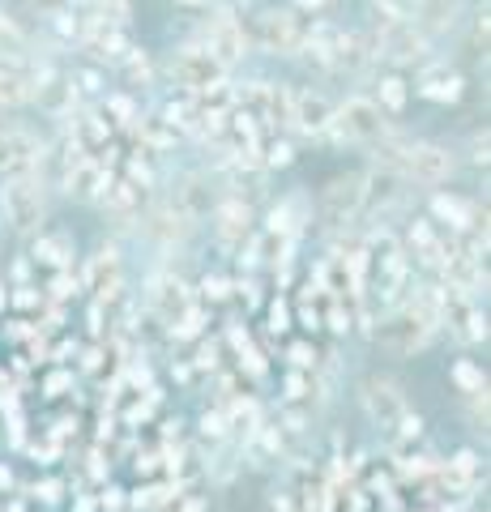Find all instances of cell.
Instances as JSON below:
<instances>
[{"instance_id":"cell-1","label":"cell","mask_w":491,"mask_h":512,"mask_svg":"<svg viewBox=\"0 0 491 512\" xmlns=\"http://www.w3.org/2000/svg\"><path fill=\"white\" fill-rule=\"evenodd\" d=\"M389 133V116L376 107V99H346L342 107H334V124H329V137L351 141V146H376L380 137Z\"/></svg>"},{"instance_id":"cell-2","label":"cell","mask_w":491,"mask_h":512,"mask_svg":"<svg viewBox=\"0 0 491 512\" xmlns=\"http://www.w3.org/2000/svg\"><path fill=\"white\" fill-rule=\"evenodd\" d=\"M252 39H257L269 56H299L308 43V18L295 9H265L252 22Z\"/></svg>"},{"instance_id":"cell-3","label":"cell","mask_w":491,"mask_h":512,"mask_svg":"<svg viewBox=\"0 0 491 512\" xmlns=\"http://www.w3.org/2000/svg\"><path fill=\"white\" fill-rule=\"evenodd\" d=\"M0 214H5L9 227L22 231V235L43 227V180H39V171L5 180V188H0Z\"/></svg>"},{"instance_id":"cell-4","label":"cell","mask_w":491,"mask_h":512,"mask_svg":"<svg viewBox=\"0 0 491 512\" xmlns=\"http://www.w3.org/2000/svg\"><path fill=\"white\" fill-rule=\"evenodd\" d=\"M372 52L380 60L398 64V69H406V64H423L427 60V30L415 18H389V22H380V35L372 39Z\"/></svg>"},{"instance_id":"cell-5","label":"cell","mask_w":491,"mask_h":512,"mask_svg":"<svg viewBox=\"0 0 491 512\" xmlns=\"http://www.w3.org/2000/svg\"><path fill=\"white\" fill-rule=\"evenodd\" d=\"M197 47H205L223 69H235L244 56H248V30L240 18H231V13H218V18H210L201 26L197 35Z\"/></svg>"},{"instance_id":"cell-6","label":"cell","mask_w":491,"mask_h":512,"mask_svg":"<svg viewBox=\"0 0 491 512\" xmlns=\"http://www.w3.org/2000/svg\"><path fill=\"white\" fill-rule=\"evenodd\" d=\"M398 171L406 175V180L415 184H445L449 175L457 171V158L449 146H436V141H410Z\"/></svg>"},{"instance_id":"cell-7","label":"cell","mask_w":491,"mask_h":512,"mask_svg":"<svg viewBox=\"0 0 491 512\" xmlns=\"http://www.w3.org/2000/svg\"><path fill=\"white\" fill-rule=\"evenodd\" d=\"M171 73H176V82L184 86V94H210V90H218L223 86V77H227V69L223 64H218L210 52H205V47H184V52L171 60Z\"/></svg>"},{"instance_id":"cell-8","label":"cell","mask_w":491,"mask_h":512,"mask_svg":"<svg viewBox=\"0 0 491 512\" xmlns=\"http://www.w3.org/2000/svg\"><path fill=\"white\" fill-rule=\"evenodd\" d=\"M359 402L368 410V419L380 427H393V419L406 410V393L393 376H368L359 384Z\"/></svg>"},{"instance_id":"cell-9","label":"cell","mask_w":491,"mask_h":512,"mask_svg":"<svg viewBox=\"0 0 491 512\" xmlns=\"http://www.w3.org/2000/svg\"><path fill=\"white\" fill-rule=\"evenodd\" d=\"M376 342L385 350H393V355H415V350H423L427 342H432V329H427L410 308H402L376 329Z\"/></svg>"},{"instance_id":"cell-10","label":"cell","mask_w":491,"mask_h":512,"mask_svg":"<svg viewBox=\"0 0 491 512\" xmlns=\"http://www.w3.org/2000/svg\"><path fill=\"white\" fill-rule=\"evenodd\" d=\"M39 158H43V146L26 128H5V133H0V180L39 171Z\"/></svg>"},{"instance_id":"cell-11","label":"cell","mask_w":491,"mask_h":512,"mask_svg":"<svg viewBox=\"0 0 491 512\" xmlns=\"http://www.w3.org/2000/svg\"><path fill=\"white\" fill-rule=\"evenodd\" d=\"M146 303H150V312L171 329L188 308H193V291H188V282L176 278V274H158V278L150 282Z\"/></svg>"},{"instance_id":"cell-12","label":"cell","mask_w":491,"mask_h":512,"mask_svg":"<svg viewBox=\"0 0 491 512\" xmlns=\"http://www.w3.org/2000/svg\"><path fill=\"white\" fill-rule=\"evenodd\" d=\"M406 175L398 167H385L380 163L376 171L363 175V210H372V214H385L393 210V205H402L406 201Z\"/></svg>"},{"instance_id":"cell-13","label":"cell","mask_w":491,"mask_h":512,"mask_svg":"<svg viewBox=\"0 0 491 512\" xmlns=\"http://www.w3.org/2000/svg\"><path fill=\"white\" fill-rule=\"evenodd\" d=\"M287 120L308 137H329V124H334V103L316 90H291V111Z\"/></svg>"},{"instance_id":"cell-14","label":"cell","mask_w":491,"mask_h":512,"mask_svg":"<svg viewBox=\"0 0 491 512\" xmlns=\"http://www.w3.org/2000/svg\"><path fill=\"white\" fill-rule=\"evenodd\" d=\"M321 205L329 222L355 218L363 210V175H338V180H329L321 192Z\"/></svg>"},{"instance_id":"cell-15","label":"cell","mask_w":491,"mask_h":512,"mask_svg":"<svg viewBox=\"0 0 491 512\" xmlns=\"http://www.w3.org/2000/svg\"><path fill=\"white\" fill-rule=\"evenodd\" d=\"M462 90H466V77L457 69H449L445 60H423V69H419V94H423V99L457 103V99H462Z\"/></svg>"},{"instance_id":"cell-16","label":"cell","mask_w":491,"mask_h":512,"mask_svg":"<svg viewBox=\"0 0 491 512\" xmlns=\"http://www.w3.org/2000/svg\"><path fill=\"white\" fill-rule=\"evenodd\" d=\"M30 103H39V111H47V116H73V107H77V86H73V77L65 73H43L39 82H35V94H30Z\"/></svg>"},{"instance_id":"cell-17","label":"cell","mask_w":491,"mask_h":512,"mask_svg":"<svg viewBox=\"0 0 491 512\" xmlns=\"http://www.w3.org/2000/svg\"><path fill=\"white\" fill-rule=\"evenodd\" d=\"M214 231H218V239H223L227 248L244 244V239L252 235V210H248L240 197L218 201V205H214Z\"/></svg>"},{"instance_id":"cell-18","label":"cell","mask_w":491,"mask_h":512,"mask_svg":"<svg viewBox=\"0 0 491 512\" xmlns=\"http://www.w3.org/2000/svg\"><path fill=\"white\" fill-rule=\"evenodd\" d=\"M141 227H146V235H154L158 244H167V248H171V244H180V239L193 231V222L184 218V210H180L176 201H167V205H154Z\"/></svg>"},{"instance_id":"cell-19","label":"cell","mask_w":491,"mask_h":512,"mask_svg":"<svg viewBox=\"0 0 491 512\" xmlns=\"http://www.w3.org/2000/svg\"><path fill=\"white\" fill-rule=\"evenodd\" d=\"M176 205L184 210L188 222L210 218V214H214V205H218V192H214V184H210V175H188L184 188L176 192Z\"/></svg>"},{"instance_id":"cell-20","label":"cell","mask_w":491,"mask_h":512,"mask_svg":"<svg viewBox=\"0 0 491 512\" xmlns=\"http://www.w3.org/2000/svg\"><path fill=\"white\" fill-rule=\"evenodd\" d=\"M35 94V82H30V64L26 60H5L0 64V107H22Z\"/></svg>"},{"instance_id":"cell-21","label":"cell","mask_w":491,"mask_h":512,"mask_svg":"<svg viewBox=\"0 0 491 512\" xmlns=\"http://www.w3.org/2000/svg\"><path fill=\"white\" fill-rule=\"evenodd\" d=\"M99 201H103L120 222H133V218H141V205H146V188H137L133 180H112V184L103 188Z\"/></svg>"},{"instance_id":"cell-22","label":"cell","mask_w":491,"mask_h":512,"mask_svg":"<svg viewBox=\"0 0 491 512\" xmlns=\"http://www.w3.org/2000/svg\"><path fill=\"white\" fill-rule=\"evenodd\" d=\"M86 286L90 291H99L103 299L120 286V252L116 248H99L90 256V265H86Z\"/></svg>"},{"instance_id":"cell-23","label":"cell","mask_w":491,"mask_h":512,"mask_svg":"<svg viewBox=\"0 0 491 512\" xmlns=\"http://www.w3.org/2000/svg\"><path fill=\"white\" fill-rule=\"evenodd\" d=\"M406 308L436 333L440 325H445V286H432V282L415 286V291H410V299H406Z\"/></svg>"},{"instance_id":"cell-24","label":"cell","mask_w":491,"mask_h":512,"mask_svg":"<svg viewBox=\"0 0 491 512\" xmlns=\"http://www.w3.org/2000/svg\"><path fill=\"white\" fill-rule=\"evenodd\" d=\"M432 214L440 222H453L457 231H479V205H470L462 197H445V192H436V197H432Z\"/></svg>"},{"instance_id":"cell-25","label":"cell","mask_w":491,"mask_h":512,"mask_svg":"<svg viewBox=\"0 0 491 512\" xmlns=\"http://www.w3.org/2000/svg\"><path fill=\"white\" fill-rule=\"evenodd\" d=\"M462 13V0H415V22L432 35V30H449Z\"/></svg>"},{"instance_id":"cell-26","label":"cell","mask_w":491,"mask_h":512,"mask_svg":"<svg viewBox=\"0 0 491 512\" xmlns=\"http://www.w3.org/2000/svg\"><path fill=\"white\" fill-rule=\"evenodd\" d=\"M107 137H112V124H107L103 116H94V111L77 116V124H73V146H77V150L94 154V150L107 146Z\"/></svg>"},{"instance_id":"cell-27","label":"cell","mask_w":491,"mask_h":512,"mask_svg":"<svg viewBox=\"0 0 491 512\" xmlns=\"http://www.w3.org/2000/svg\"><path fill=\"white\" fill-rule=\"evenodd\" d=\"M410 103V86H406V77L398 73H389V77H380V90H376V107L385 111V116H402Z\"/></svg>"},{"instance_id":"cell-28","label":"cell","mask_w":491,"mask_h":512,"mask_svg":"<svg viewBox=\"0 0 491 512\" xmlns=\"http://www.w3.org/2000/svg\"><path fill=\"white\" fill-rule=\"evenodd\" d=\"M227 427H231V431H244V440H248L252 431L261 427V406L252 402V397H235L231 414H227Z\"/></svg>"},{"instance_id":"cell-29","label":"cell","mask_w":491,"mask_h":512,"mask_svg":"<svg viewBox=\"0 0 491 512\" xmlns=\"http://www.w3.org/2000/svg\"><path fill=\"white\" fill-rule=\"evenodd\" d=\"M176 128H171L163 116H150V120H141V141H146L150 150H167V146H176Z\"/></svg>"},{"instance_id":"cell-30","label":"cell","mask_w":491,"mask_h":512,"mask_svg":"<svg viewBox=\"0 0 491 512\" xmlns=\"http://www.w3.org/2000/svg\"><path fill=\"white\" fill-rule=\"evenodd\" d=\"M35 256L56 269H69V235H43L35 244Z\"/></svg>"},{"instance_id":"cell-31","label":"cell","mask_w":491,"mask_h":512,"mask_svg":"<svg viewBox=\"0 0 491 512\" xmlns=\"http://www.w3.org/2000/svg\"><path fill=\"white\" fill-rule=\"evenodd\" d=\"M453 380H457V389H462V393L487 389V376H483V367L474 363V359H457V363H453Z\"/></svg>"},{"instance_id":"cell-32","label":"cell","mask_w":491,"mask_h":512,"mask_svg":"<svg viewBox=\"0 0 491 512\" xmlns=\"http://www.w3.org/2000/svg\"><path fill=\"white\" fill-rule=\"evenodd\" d=\"M120 64H124V73H129L133 82H150V77H154V69H150V56L141 52V47H129Z\"/></svg>"},{"instance_id":"cell-33","label":"cell","mask_w":491,"mask_h":512,"mask_svg":"<svg viewBox=\"0 0 491 512\" xmlns=\"http://www.w3.org/2000/svg\"><path fill=\"white\" fill-rule=\"evenodd\" d=\"M474 474H479V457H474V453H457L453 466H449V483L453 487H466Z\"/></svg>"},{"instance_id":"cell-34","label":"cell","mask_w":491,"mask_h":512,"mask_svg":"<svg viewBox=\"0 0 491 512\" xmlns=\"http://www.w3.org/2000/svg\"><path fill=\"white\" fill-rule=\"evenodd\" d=\"M201 436L205 440H214V444H223L231 436V427H227V414H218V410H205L201 414Z\"/></svg>"},{"instance_id":"cell-35","label":"cell","mask_w":491,"mask_h":512,"mask_svg":"<svg viewBox=\"0 0 491 512\" xmlns=\"http://www.w3.org/2000/svg\"><path fill=\"white\" fill-rule=\"evenodd\" d=\"M291 158H295L291 141H269V150H265L261 163H265V167H291Z\"/></svg>"},{"instance_id":"cell-36","label":"cell","mask_w":491,"mask_h":512,"mask_svg":"<svg viewBox=\"0 0 491 512\" xmlns=\"http://www.w3.org/2000/svg\"><path fill=\"white\" fill-rule=\"evenodd\" d=\"M291 363H295V372H316V350H312V342H295L291 346Z\"/></svg>"},{"instance_id":"cell-37","label":"cell","mask_w":491,"mask_h":512,"mask_svg":"<svg viewBox=\"0 0 491 512\" xmlns=\"http://www.w3.org/2000/svg\"><path fill=\"white\" fill-rule=\"evenodd\" d=\"M235 466H240V461H235V453H218L205 470H210V478H218V483H227V478L235 474Z\"/></svg>"},{"instance_id":"cell-38","label":"cell","mask_w":491,"mask_h":512,"mask_svg":"<svg viewBox=\"0 0 491 512\" xmlns=\"http://www.w3.org/2000/svg\"><path fill=\"white\" fill-rule=\"evenodd\" d=\"M269 329H274V333H287L291 329V308L282 299L269 303Z\"/></svg>"},{"instance_id":"cell-39","label":"cell","mask_w":491,"mask_h":512,"mask_svg":"<svg viewBox=\"0 0 491 512\" xmlns=\"http://www.w3.org/2000/svg\"><path fill=\"white\" fill-rule=\"evenodd\" d=\"M410 244H415V252H423V248H432L436 244V231H432V222H415V227H410Z\"/></svg>"},{"instance_id":"cell-40","label":"cell","mask_w":491,"mask_h":512,"mask_svg":"<svg viewBox=\"0 0 491 512\" xmlns=\"http://www.w3.org/2000/svg\"><path fill=\"white\" fill-rule=\"evenodd\" d=\"M73 86H77V94H94L103 86V77H99V69H77L73 73Z\"/></svg>"},{"instance_id":"cell-41","label":"cell","mask_w":491,"mask_h":512,"mask_svg":"<svg viewBox=\"0 0 491 512\" xmlns=\"http://www.w3.org/2000/svg\"><path fill=\"white\" fill-rule=\"evenodd\" d=\"M308 389H312V380H308L304 372H291V376H287V397H291V402L308 397Z\"/></svg>"},{"instance_id":"cell-42","label":"cell","mask_w":491,"mask_h":512,"mask_svg":"<svg viewBox=\"0 0 491 512\" xmlns=\"http://www.w3.org/2000/svg\"><path fill=\"white\" fill-rule=\"evenodd\" d=\"M201 291H205V299H214V303H218V299H227V295H231V282H227V278H205V282H201Z\"/></svg>"},{"instance_id":"cell-43","label":"cell","mask_w":491,"mask_h":512,"mask_svg":"<svg viewBox=\"0 0 491 512\" xmlns=\"http://www.w3.org/2000/svg\"><path fill=\"white\" fill-rule=\"evenodd\" d=\"M60 491H65V487H60L56 478H47V483H35V495H39V500H47V504H56Z\"/></svg>"},{"instance_id":"cell-44","label":"cell","mask_w":491,"mask_h":512,"mask_svg":"<svg viewBox=\"0 0 491 512\" xmlns=\"http://www.w3.org/2000/svg\"><path fill=\"white\" fill-rule=\"evenodd\" d=\"M9 303H18V308H35L39 295H35V286H18V291L9 295Z\"/></svg>"},{"instance_id":"cell-45","label":"cell","mask_w":491,"mask_h":512,"mask_svg":"<svg viewBox=\"0 0 491 512\" xmlns=\"http://www.w3.org/2000/svg\"><path fill=\"white\" fill-rule=\"evenodd\" d=\"M73 291V278H69V269H56V282H52V295L56 299H69Z\"/></svg>"},{"instance_id":"cell-46","label":"cell","mask_w":491,"mask_h":512,"mask_svg":"<svg viewBox=\"0 0 491 512\" xmlns=\"http://www.w3.org/2000/svg\"><path fill=\"white\" fill-rule=\"evenodd\" d=\"M107 107H112L116 116H124V124H133V120H137V107H133L129 99H107Z\"/></svg>"},{"instance_id":"cell-47","label":"cell","mask_w":491,"mask_h":512,"mask_svg":"<svg viewBox=\"0 0 491 512\" xmlns=\"http://www.w3.org/2000/svg\"><path fill=\"white\" fill-rule=\"evenodd\" d=\"M99 504H103L107 512H120V508H124V491H120V487H107Z\"/></svg>"},{"instance_id":"cell-48","label":"cell","mask_w":491,"mask_h":512,"mask_svg":"<svg viewBox=\"0 0 491 512\" xmlns=\"http://www.w3.org/2000/svg\"><path fill=\"white\" fill-rule=\"evenodd\" d=\"M329 325H334V333H346L351 329V316H346L342 308H329Z\"/></svg>"},{"instance_id":"cell-49","label":"cell","mask_w":491,"mask_h":512,"mask_svg":"<svg viewBox=\"0 0 491 512\" xmlns=\"http://www.w3.org/2000/svg\"><path fill=\"white\" fill-rule=\"evenodd\" d=\"M69 384H73V376H65V372H60V376H52V380H47V393H52V397H60V393L69 389Z\"/></svg>"},{"instance_id":"cell-50","label":"cell","mask_w":491,"mask_h":512,"mask_svg":"<svg viewBox=\"0 0 491 512\" xmlns=\"http://www.w3.org/2000/svg\"><path fill=\"white\" fill-rule=\"evenodd\" d=\"M316 13V9H325V0H295V13Z\"/></svg>"},{"instance_id":"cell-51","label":"cell","mask_w":491,"mask_h":512,"mask_svg":"<svg viewBox=\"0 0 491 512\" xmlns=\"http://www.w3.org/2000/svg\"><path fill=\"white\" fill-rule=\"evenodd\" d=\"M197 367H214V346H201V355H197Z\"/></svg>"},{"instance_id":"cell-52","label":"cell","mask_w":491,"mask_h":512,"mask_svg":"<svg viewBox=\"0 0 491 512\" xmlns=\"http://www.w3.org/2000/svg\"><path fill=\"white\" fill-rule=\"evenodd\" d=\"M9 487H13V470L0 461V491H9Z\"/></svg>"},{"instance_id":"cell-53","label":"cell","mask_w":491,"mask_h":512,"mask_svg":"<svg viewBox=\"0 0 491 512\" xmlns=\"http://www.w3.org/2000/svg\"><path fill=\"white\" fill-rule=\"evenodd\" d=\"M5 303H9V286L0 282V308H5Z\"/></svg>"},{"instance_id":"cell-54","label":"cell","mask_w":491,"mask_h":512,"mask_svg":"<svg viewBox=\"0 0 491 512\" xmlns=\"http://www.w3.org/2000/svg\"><path fill=\"white\" fill-rule=\"evenodd\" d=\"M90 508H94L90 500H77V512H90Z\"/></svg>"},{"instance_id":"cell-55","label":"cell","mask_w":491,"mask_h":512,"mask_svg":"<svg viewBox=\"0 0 491 512\" xmlns=\"http://www.w3.org/2000/svg\"><path fill=\"white\" fill-rule=\"evenodd\" d=\"M9 512H26V508L22 504H9Z\"/></svg>"},{"instance_id":"cell-56","label":"cell","mask_w":491,"mask_h":512,"mask_svg":"<svg viewBox=\"0 0 491 512\" xmlns=\"http://www.w3.org/2000/svg\"><path fill=\"white\" fill-rule=\"evenodd\" d=\"M184 5H201V0H184Z\"/></svg>"},{"instance_id":"cell-57","label":"cell","mask_w":491,"mask_h":512,"mask_svg":"<svg viewBox=\"0 0 491 512\" xmlns=\"http://www.w3.org/2000/svg\"><path fill=\"white\" fill-rule=\"evenodd\" d=\"M0 231H5V214H0Z\"/></svg>"}]
</instances>
